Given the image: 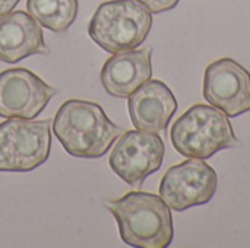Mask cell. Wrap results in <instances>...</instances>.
Returning a JSON list of instances; mask_svg holds the SVG:
<instances>
[{"instance_id": "cell-1", "label": "cell", "mask_w": 250, "mask_h": 248, "mask_svg": "<svg viewBox=\"0 0 250 248\" xmlns=\"http://www.w3.org/2000/svg\"><path fill=\"white\" fill-rule=\"evenodd\" d=\"M53 132L69 155L98 159L108 152L123 129L116 126L98 104L67 99L56 113Z\"/></svg>"}, {"instance_id": "cell-2", "label": "cell", "mask_w": 250, "mask_h": 248, "mask_svg": "<svg viewBox=\"0 0 250 248\" xmlns=\"http://www.w3.org/2000/svg\"><path fill=\"white\" fill-rule=\"evenodd\" d=\"M113 213L120 238L125 244L136 248H166L174 237L170 206L161 196L130 191L105 203Z\"/></svg>"}, {"instance_id": "cell-3", "label": "cell", "mask_w": 250, "mask_h": 248, "mask_svg": "<svg viewBox=\"0 0 250 248\" xmlns=\"http://www.w3.org/2000/svg\"><path fill=\"white\" fill-rule=\"evenodd\" d=\"M170 139L180 155L196 159H209L220 151L242 146L229 115L205 104H196L182 114L171 126Z\"/></svg>"}, {"instance_id": "cell-4", "label": "cell", "mask_w": 250, "mask_h": 248, "mask_svg": "<svg viewBox=\"0 0 250 248\" xmlns=\"http://www.w3.org/2000/svg\"><path fill=\"white\" fill-rule=\"evenodd\" d=\"M152 26L151 12L136 0L101 3L88 25L89 38L107 53L138 48Z\"/></svg>"}, {"instance_id": "cell-5", "label": "cell", "mask_w": 250, "mask_h": 248, "mask_svg": "<svg viewBox=\"0 0 250 248\" xmlns=\"http://www.w3.org/2000/svg\"><path fill=\"white\" fill-rule=\"evenodd\" d=\"M51 120L7 118L0 123V172H29L47 162Z\"/></svg>"}, {"instance_id": "cell-6", "label": "cell", "mask_w": 250, "mask_h": 248, "mask_svg": "<svg viewBox=\"0 0 250 248\" xmlns=\"http://www.w3.org/2000/svg\"><path fill=\"white\" fill-rule=\"evenodd\" d=\"M166 146L157 133L144 130L123 132L108 158L110 168L133 189L157 172L164 161Z\"/></svg>"}, {"instance_id": "cell-7", "label": "cell", "mask_w": 250, "mask_h": 248, "mask_svg": "<svg viewBox=\"0 0 250 248\" xmlns=\"http://www.w3.org/2000/svg\"><path fill=\"white\" fill-rule=\"evenodd\" d=\"M218 189V175L204 159L189 158L171 167L160 183V196L176 212L208 203Z\"/></svg>"}, {"instance_id": "cell-8", "label": "cell", "mask_w": 250, "mask_h": 248, "mask_svg": "<svg viewBox=\"0 0 250 248\" xmlns=\"http://www.w3.org/2000/svg\"><path fill=\"white\" fill-rule=\"evenodd\" d=\"M57 94V88L28 69L4 70L0 73V117L32 120Z\"/></svg>"}, {"instance_id": "cell-9", "label": "cell", "mask_w": 250, "mask_h": 248, "mask_svg": "<svg viewBox=\"0 0 250 248\" xmlns=\"http://www.w3.org/2000/svg\"><path fill=\"white\" fill-rule=\"evenodd\" d=\"M204 96L234 118L250 111V72L233 58L212 61L204 75Z\"/></svg>"}, {"instance_id": "cell-10", "label": "cell", "mask_w": 250, "mask_h": 248, "mask_svg": "<svg viewBox=\"0 0 250 248\" xmlns=\"http://www.w3.org/2000/svg\"><path fill=\"white\" fill-rule=\"evenodd\" d=\"M127 108L135 129L166 134L177 110V101L164 82L149 79L129 96Z\"/></svg>"}, {"instance_id": "cell-11", "label": "cell", "mask_w": 250, "mask_h": 248, "mask_svg": "<svg viewBox=\"0 0 250 248\" xmlns=\"http://www.w3.org/2000/svg\"><path fill=\"white\" fill-rule=\"evenodd\" d=\"M152 48L114 53L101 69V83L105 92L116 98H129L152 77Z\"/></svg>"}, {"instance_id": "cell-12", "label": "cell", "mask_w": 250, "mask_h": 248, "mask_svg": "<svg viewBox=\"0 0 250 248\" xmlns=\"http://www.w3.org/2000/svg\"><path fill=\"white\" fill-rule=\"evenodd\" d=\"M40 23L26 12L16 10L0 16V61L15 64L35 54H48Z\"/></svg>"}, {"instance_id": "cell-13", "label": "cell", "mask_w": 250, "mask_h": 248, "mask_svg": "<svg viewBox=\"0 0 250 248\" xmlns=\"http://www.w3.org/2000/svg\"><path fill=\"white\" fill-rule=\"evenodd\" d=\"M26 10L41 26L64 32L76 19L78 0H26Z\"/></svg>"}, {"instance_id": "cell-14", "label": "cell", "mask_w": 250, "mask_h": 248, "mask_svg": "<svg viewBox=\"0 0 250 248\" xmlns=\"http://www.w3.org/2000/svg\"><path fill=\"white\" fill-rule=\"evenodd\" d=\"M142 6H145L151 13H163L174 9L180 0H136Z\"/></svg>"}, {"instance_id": "cell-15", "label": "cell", "mask_w": 250, "mask_h": 248, "mask_svg": "<svg viewBox=\"0 0 250 248\" xmlns=\"http://www.w3.org/2000/svg\"><path fill=\"white\" fill-rule=\"evenodd\" d=\"M18 3H19V0H0V16L12 12Z\"/></svg>"}]
</instances>
